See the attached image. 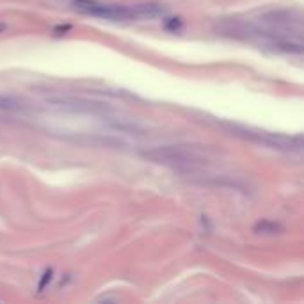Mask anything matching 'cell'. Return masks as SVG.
<instances>
[{"mask_svg": "<svg viewBox=\"0 0 304 304\" xmlns=\"http://www.w3.org/2000/svg\"><path fill=\"white\" fill-rule=\"evenodd\" d=\"M72 4L77 11L84 13V15L96 16V18L103 20H112V22L137 18L135 9L130 8V6L105 4V2H100V0H72Z\"/></svg>", "mask_w": 304, "mask_h": 304, "instance_id": "1", "label": "cell"}, {"mask_svg": "<svg viewBox=\"0 0 304 304\" xmlns=\"http://www.w3.org/2000/svg\"><path fill=\"white\" fill-rule=\"evenodd\" d=\"M253 231L258 233V235H278V233L283 231V226L279 222L269 221V219H262L255 224Z\"/></svg>", "mask_w": 304, "mask_h": 304, "instance_id": "2", "label": "cell"}, {"mask_svg": "<svg viewBox=\"0 0 304 304\" xmlns=\"http://www.w3.org/2000/svg\"><path fill=\"white\" fill-rule=\"evenodd\" d=\"M22 101L16 100L13 96H6V94H0V109L2 110H18L22 109Z\"/></svg>", "mask_w": 304, "mask_h": 304, "instance_id": "3", "label": "cell"}, {"mask_svg": "<svg viewBox=\"0 0 304 304\" xmlns=\"http://www.w3.org/2000/svg\"><path fill=\"white\" fill-rule=\"evenodd\" d=\"M52 279H53V270L52 269H46L45 272L41 274V279H39V285H38L39 292H43V290H45L46 286L52 283Z\"/></svg>", "mask_w": 304, "mask_h": 304, "instance_id": "4", "label": "cell"}, {"mask_svg": "<svg viewBox=\"0 0 304 304\" xmlns=\"http://www.w3.org/2000/svg\"><path fill=\"white\" fill-rule=\"evenodd\" d=\"M70 29H72V27H70V25H64V27H57V29H55V34H57V36H59V32H68V30H70Z\"/></svg>", "mask_w": 304, "mask_h": 304, "instance_id": "5", "label": "cell"}, {"mask_svg": "<svg viewBox=\"0 0 304 304\" xmlns=\"http://www.w3.org/2000/svg\"><path fill=\"white\" fill-rule=\"evenodd\" d=\"M4 30H6V23H0V34L4 32Z\"/></svg>", "mask_w": 304, "mask_h": 304, "instance_id": "6", "label": "cell"}]
</instances>
